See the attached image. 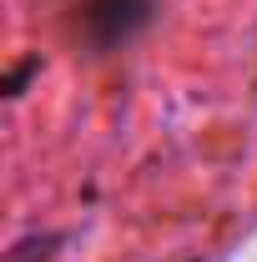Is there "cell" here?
I'll return each instance as SVG.
<instances>
[{
    "mask_svg": "<svg viewBox=\"0 0 257 262\" xmlns=\"http://www.w3.org/2000/svg\"><path fill=\"white\" fill-rule=\"evenodd\" d=\"M152 15V0H86V31L101 46H116L131 31H141Z\"/></svg>",
    "mask_w": 257,
    "mask_h": 262,
    "instance_id": "obj_1",
    "label": "cell"
}]
</instances>
